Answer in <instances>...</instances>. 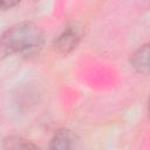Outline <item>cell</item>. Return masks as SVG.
Wrapping results in <instances>:
<instances>
[{
	"label": "cell",
	"mask_w": 150,
	"mask_h": 150,
	"mask_svg": "<svg viewBox=\"0 0 150 150\" xmlns=\"http://www.w3.org/2000/svg\"><path fill=\"white\" fill-rule=\"evenodd\" d=\"M43 43L41 29L32 22H21L7 29L0 36V55H32Z\"/></svg>",
	"instance_id": "obj_1"
},
{
	"label": "cell",
	"mask_w": 150,
	"mask_h": 150,
	"mask_svg": "<svg viewBox=\"0 0 150 150\" xmlns=\"http://www.w3.org/2000/svg\"><path fill=\"white\" fill-rule=\"evenodd\" d=\"M81 39V32L76 27H68L55 41V49L60 54H68L76 48Z\"/></svg>",
	"instance_id": "obj_2"
},
{
	"label": "cell",
	"mask_w": 150,
	"mask_h": 150,
	"mask_svg": "<svg viewBox=\"0 0 150 150\" xmlns=\"http://www.w3.org/2000/svg\"><path fill=\"white\" fill-rule=\"evenodd\" d=\"M132 66L142 74H148L149 71V45L141 47L131 57Z\"/></svg>",
	"instance_id": "obj_3"
},
{
	"label": "cell",
	"mask_w": 150,
	"mask_h": 150,
	"mask_svg": "<svg viewBox=\"0 0 150 150\" xmlns=\"http://www.w3.org/2000/svg\"><path fill=\"white\" fill-rule=\"evenodd\" d=\"M73 141H74V136L69 130H60L53 137L50 148L52 149H69L71 148Z\"/></svg>",
	"instance_id": "obj_4"
},
{
	"label": "cell",
	"mask_w": 150,
	"mask_h": 150,
	"mask_svg": "<svg viewBox=\"0 0 150 150\" xmlns=\"http://www.w3.org/2000/svg\"><path fill=\"white\" fill-rule=\"evenodd\" d=\"M7 143H8V145H6V146L13 148V149H18V148H35V145L29 144L27 141H23V139H20V138H16L15 141H13L11 138V141L8 139Z\"/></svg>",
	"instance_id": "obj_5"
},
{
	"label": "cell",
	"mask_w": 150,
	"mask_h": 150,
	"mask_svg": "<svg viewBox=\"0 0 150 150\" xmlns=\"http://www.w3.org/2000/svg\"><path fill=\"white\" fill-rule=\"evenodd\" d=\"M21 0H0V7L2 9H8L16 6Z\"/></svg>",
	"instance_id": "obj_6"
}]
</instances>
